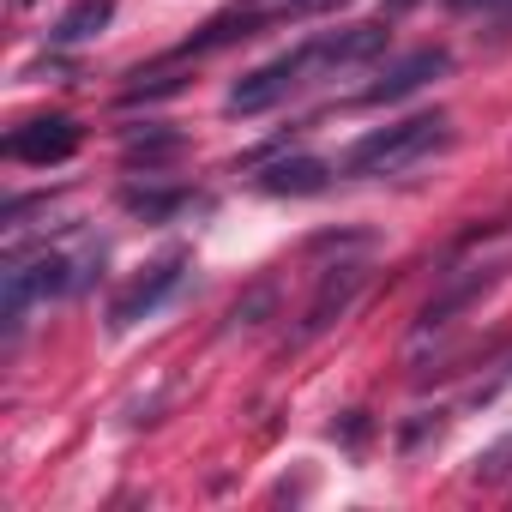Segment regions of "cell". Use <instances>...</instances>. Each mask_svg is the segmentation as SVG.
<instances>
[{
    "mask_svg": "<svg viewBox=\"0 0 512 512\" xmlns=\"http://www.w3.org/2000/svg\"><path fill=\"white\" fill-rule=\"evenodd\" d=\"M73 284H79V272H73L67 253H37V260H13V266H7V278H0V320H7V338H19V326H25V314H31L37 302L67 296Z\"/></svg>",
    "mask_w": 512,
    "mask_h": 512,
    "instance_id": "cell-3",
    "label": "cell"
},
{
    "mask_svg": "<svg viewBox=\"0 0 512 512\" xmlns=\"http://www.w3.org/2000/svg\"><path fill=\"white\" fill-rule=\"evenodd\" d=\"M121 205L133 217H145V223H169V217H181L193 205V193L187 187H121Z\"/></svg>",
    "mask_w": 512,
    "mask_h": 512,
    "instance_id": "cell-10",
    "label": "cell"
},
{
    "mask_svg": "<svg viewBox=\"0 0 512 512\" xmlns=\"http://www.w3.org/2000/svg\"><path fill=\"white\" fill-rule=\"evenodd\" d=\"M446 145V115L434 109V115H410V121H398V127H380V133H368V139H356L350 151H344V163H338V175H398V169H410V163H422L428 151H440Z\"/></svg>",
    "mask_w": 512,
    "mask_h": 512,
    "instance_id": "cell-2",
    "label": "cell"
},
{
    "mask_svg": "<svg viewBox=\"0 0 512 512\" xmlns=\"http://www.w3.org/2000/svg\"><path fill=\"white\" fill-rule=\"evenodd\" d=\"M470 476H476V482H500V476H512V434H506V440H494L488 452H476Z\"/></svg>",
    "mask_w": 512,
    "mask_h": 512,
    "instance_id": "cell-13",
    "label": "cell"
},
{
    "mask_svg": "<svg viewBox=\"0 0 512 512\" xmlns=\"http://www.w3.org/2000/svg\"><path fill=\"white\" fill-rule=\"evenodd\" d=\"M446 7H458V13H470V7H488V0H446Z\"/></svg>",
    "mask_w": 512,
    "mask_h": 512,
    "instance_id": "cell-14",
    "label": "cell"
},
{
    "mask_svg": "<svg viewBox=\"0 0 512 512\" xmlns=\"http://www.w3.org/2000/svg\"><path fill=\"white\" fill-rule=\"evenodd\" d=\"M109 19H115V0H79V7L55 25V43H91Z\"/></svg>",
    "mask_w": 512,
    "mask_h": 512,
    "instance_id": "cell-11",
    "label": "cell"
},
{
    "mask_svg": "<svg viewBox=\"0 0 512 512\" xmlns=\"http://www.w3.org/2000/svg\"><path fill=\"white\" fill-rule=\"evenodd\" d=\"M247 7H253V0H247Z\"/></svg>",
    "mask_w": 512,
    "mask_h": 512,
    "instance_id": "cell-15",
    "label": "cell"
},
{
    "mask_svg": "<svg viewBox=\"0 0 512 512\" xmlns=\"http://www.w3.org/2000/svg\"><path fill=\"white\" fill-rule=\"evenodd\" d=\"M440 73H452V55H446V49H416V55L392 61L386 79H374V85L362 91V103H404V97H416L422 85H434Z\"/></svg>",
    "mask_w": 512,
    "mask_h": 512,
    "instance_id": "cell-6",
    "label": "cell"
},
{
    "mask_svg": "<svg viewBox=\"0 0 512 512\" xmlns=\"http://www.w3.org/2000/svg\"><path fill=\"white\" fill-rule=\"evenodd\" d=\"M494 278H500V260H482V266H464V272H452V278H446V290H440V296L422 308V332L446 326V320H452L458 308H470V302H476V296H482Z\"/></svg>",
    "mask_w": 512,
    "mask_h": 512,
    "instance_id": "cell-8",
    "label": "cell"
},
{
    "mask_svg": "<svg viewBox=\"0 0 512 512\" xmlns=\"http://www.w3.org/2000/svg\"><path fill=\"white\" fill-rule=\"evenodd\" d=\"M362 284H368V266H362V260H344V266H332V272L320 278V296L308 302L302 338H320L332 320H344V314H350V302L362 296Z\"/></svg>",
    "mask_w": 512,
    "mask_h": 512,
    "instance_id": "cell-7",
    "label": "cell"
},
{
    "mask_svg": "<svg viewBox=\"0 0 512 512\" xmlns=\"http://www.w3.org/2000/svg\"><path fill=\"white\" fill-rule=\"evenodd\" d=\"M386 43H392V31L386 25H344V31H320V37H308V43H296L290 55H278V61H266V67H253V73H241L235 85H229V115H266V109H278L284 97H296L302 85H314V79H338L344 67H362V61H374V55H386Z\"/></svg>",
    "mask_w": 512,
    "mask_h": 512,
    "instance_id": "cell-1",
    "label": "cell"
},
{
    "mask_svg": "<svg viewBox=\"0 0 512 512\" xmlns=\"http://www.w3.org/2000/svg\"><path fill=\"white\" fill-rule=\"evenodd\" d=\"M121 151H127V163H145V169H151V163H163V157H175V151H181V133H175V127L127 133V145H121Z\"/></svg>",
    "mask_w": 512,
    "mask_h": 512,
    "instance_id": "cell-12",
    "label": "cell"
},
{
    "mask_svg": "<svg viewBox=\"0 0 512 512\" xmlns=\"http://www.w3.org/2000/svg\"><path fill=\"white\" fill-rule=\"evenodd\" d=\"M326 181H332V169H326L320 157H284V163H272V169L260 175L266 193H320Z\"/></svg>",
    "mask_w": 512,
    "mask_h": 512,
    "instance_id": "cell-9",
    "label": "cell"
},
{
    "mask_svg": "<svg viewBox=\"0 0 512 512\" xmlns=\"http://www.w3.org/2000/svg\"><path fill=\"white\" fill-rule=\"evenodd\" d=\"M7 151L13 163H31V169H49V163H67L73 151H79V121H67V115H43V121H25V127H13L7 133Z\"/></svg>",
    "mask_w": 512,
    "mask_h": 512,
    "instance_id": "cell-5",
    "label": "cell"
},
{
    "mask_svg": "<svg viewBox=\"0 0 512 512\" xmlns=\"http://www.w3.org/2000/svg\"><path fill=\"white\" fill-rule=\"evenodd\" d=\"M181 278H187V253H163V260H157L145 278H133V290L115 296V308H109V332H133L139 320H151V314L181 290Z\"/></svg>",
    "mask_w": 512,
    "mask_h": 512,
    "instance_id": "cell-4",
    "label": "cell"
}]
</instances>
